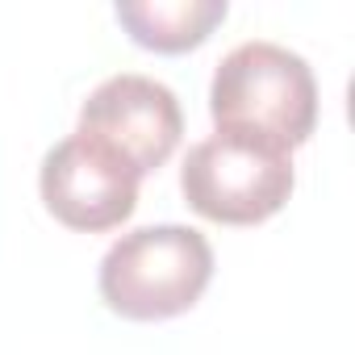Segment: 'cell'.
<instances>
[{
  "mask_svg": "<svg viewBox=\"0 0 355 355\" xmlns=\"http://www.w3.org/2000/svg\"><path fill=\"white\" fill-rule=\"evenodd\" d=\"M209 113L218 130L293 150L309 142L318 125V80L297 51L280 42H243L214 71Z\"/></svg>",
  "mask_w": 355,
  "mask_h": 355,
  "instance_id": "6da1fadb",
  "label": "cell"
},
{
  "mask_svg": "<svg viewBox=\"0 0 355 355\" xmlns=\"http://www.w3.org/2000/svg\"><path fill=\"white\" fill-rule=\"evenodd\" d=\"M214 280V247L193 226H142L101 259V297L130 322L189 313Z\"/></svg>",
  "mask_w": 355,
  "mask_h": 355,
  "instance_id": "7a4b0ae2",
  "label": "cell"
},
{
  "mask_svg": "<svg viewBox=\"0 0 355 355\" xmlns=\"http://www.w3.org/2000/svg\"><path fill=\"white\" fill-rule=\"evenodd\" d=\"M180 189L205 222L259 226L293 197V150L251 134L218 130L189 150Z\"/></svg>",
  "mask_w": 355,
  "mask_h": 355,
  "instance_id": "3957f363",
  "label": "cell"
},
{
  "mask_svg": "<svg viewBox=\"0 0 355 355\" xmlns=\"http://www.w3.org/2000/svg\"><path fill=\"white\" fill-rule=\"evenodd\" d=\"M80 134L101 142L142 180L180 146L184 113L167 84L125 71L92 88V96L80 109Z\"/></svg>",
  "mask_w": 355,
  "mask_h": 355,
  "instance_id": "277c9868",
  "label": "cell"
},
{
  "mask_svg": "<svg viewBox=\"0 0 355 355\" xmlns=\"http://www.w3.org/2000/svg\"><path fill=\"white\" fill-rule=\"evenodd\" d=\"M38 189L46 209L80 234L113 230L138 205V175L80 130L46 150Z\"/></svg>",
  "mask_w": 355,
  "mask_h": 355,
  "instance_id": "5b68a950",
  "label": "cell"
},
{
  "mask_svg": "<svg viewBox=\"0 0 355 355\" xmlns=\"http://www.w3.org/2000/svg\"><path fill=\"white\" fill-rule=\"evenodd\" d=\"M117 21L138 46L180 55L226 21V0H117Z\"/></svg>",
  "mask_w": 355,
  "mask_h": 355,
  "instance_id": "8992f818",
  "label": "cell"
}]
</instances>
